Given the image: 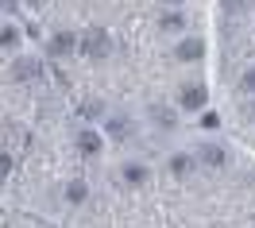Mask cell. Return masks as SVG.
<instances>
[{"mask_svg":"<svg viewBox=\"0 0 255 228\" xmlns=\"http://www.w3.org/2000/svg\"><path fill=\"white\" fill-rule=\"evenodd\" d=\"M78 54H85V58H105V54H112V35L105 31V27H85V31L78 35Z\"/></svg>","mask_w":255,"mask_h":228,"instance_id":"obj_1","label":"cell"},{"mask_svg":"<svg viewBox=\"0 0 255 228\" xmlns=\"http://www.w3.org/2000/svg\"><path fill=\"white\" fill-rule=\"evenodd\" d=\"M131 131H135L131 116H124V113H109V120H105V135H109L112 143H128V139H131Z\"/></svg>","mask_w":255,"mask_h":228,"instance_id":"obj_2","label":"cell"},{"mask_svg":"<svg viewBox=\"0 0 255 228\" xmlns=\"http://www.w3.org/2000/svg\"><path fill=\"white\" fill-rule=\"evenodd\" d=\"M178 109L201 113V109H205V85H201V82H186V85H182V93H178Z\"/></svg>","mask_w":255,"mask_h":228,"instance_id":"obj_3","label":"cell"},{"mask_svg":"<svg viewBox=\"0 0 255 228\" xmlns=\"http://www.w3.org/2000/svg\"><path fill=\"white\" fill-rule=\"evenodd\" d=\"M39 74H43V66L35 62V58H27V54H16V58H12V82L27 85V82H35Z\"/></svg>","mask_w":255,"mask_h":228,"instance_id":"obj_4","label":"cell"},{"mask_svg":"<svg viewBox=\"0 0 255 228\" xmlns=\"http://www.w3.org/2000/svg\"><path fill=\"white\" fill-rule=\"evenodd\" d=\"M193 155H197V163L209 166V170H221V166L228 163V151H224L221 143H201L197 151H193Z\"/></svg>","mask_w":255,"mask_h":228,"instance_id":"obj_5","label":"cell"},{"mask_svg":"<svg viewBox=\"0 0 255 228\" xmlns=\"http://www.w3.org/2000/svg\"><path fill=\"white\" fill-rule=\"evenodd\" d=\"M193 166H201V163H197V155H190V151H174V155L166 159V170H170L174 178H190Z\"/></svg>","mask_w":255,"mask_h":228,"instance_id":"obj_6","label":"cell"},{"mask_svg":"<svg viewBox=\"0 0 255 228\" xmlns=\"http://www.w3.org/2000/svg\"><path fill=\"white\" fill-rule=\"evenodd\" d=\"M47 50H50V58H66V54L78 50V35L74 31H54L50 43H47Z\"/></svg>","mask_w":255,"mask_h":228,"instance_id":"obj_7","label":"cell"},{"mask_svg":"<svg viewBox=\"0 0 255 228\" xmlns=\"http://www.w3.org/2000/svg\"><path fill=\"white\" fill-rule=\"evenodd\" d=\"M147 178H151V170H147L143 163H124V166H120V182H124L128 190H135V186H143Z\"/></svg>","mask_w":255,"mask_h":228,"instance_id":"obj_8","label":"cell"},{"mask_svg":"<svg viewBox=\"0 0 255 228\" xmlns=\"http://www.w3.org/2000/svg\"><path fill=\"white\" fill-rule=\"evenodd\" d=\"M201 54H205V39H182V43L174 47L178 62H197Z\"/></svg>","mask_w":255,"mask_h":228,"instance_id":"obj_9","label":"cell"},{"mask_svg":"<svg viewBox=\"0 0 255 228\" xmlns=\"http://www.w3.org/2000/svg\"><path fill=\"white\" fill-rule=\"evenodd\" d=\"M62 194H66V205H85V201H89V182L85 178H70Z\"/></svg>","mask_w":255,"mask_h":228,"instance_id":"obj_10","label":"cell"},{"mask_svg":"<svg viewBox=\"0 0 255 228\" xmlns=\"http://www.w3.org/2000/svg\"><path fill=\"white\" fill-rule=\"evenodd\" d=\"M147 113H151V120H155V128H162V131L178 128V116H174V109H170V105H151Z\"/></svg>","mask_w":255,"mask_h":228,"instance_id":"obj_11","label":"cell"},{"mask_svg":"<svg viewBox=\"0 0 255 228\" xmlns=\"http://www.w3.org/2000/svg\"><path fill=\"white\" fill-rule=\"evenodd\" d=\"M78 151H81V155H89V159L101 155V135H97L93 128H81L78 131Z\"/></svg>","mask_w":255,"mask_h":228,"instance_id":"obj_12","label":"cell"},{"mask_svg":"<svg viewBox=\"0 0 255 228\" xmlns=\"http://www.w3.org/2000/svg\"><path fill=\"white\" fill-rule=\"evenodd\" d=\"M159 27L166 35H178V31H186V16H182V12H162V16H159Z\"/></svg>","mask_w":255,"mask_h":228,"instance_id":"obj_13","label":"cell"},{"mask_svg":"<svg viewBox=\"0 0 255 228\" xmlns=\"http://www.w3.org/2000/svg\"><path fill=\"white\" fill-rule=\"evenodd\" d=\"M78 113L85 116V120H97V116L105 113V105H101L97 97H89V101H81V105H78Z\"/></svg>","mask_w":255,"mask_h":228,"instance_id":"obj_14","label":"cell"},{"mask_svg":"<svg viewBox=\"0 0 255 228\" xmlns=\"http://www.w3.org/2000/svg\"><path fill=\"white\" fill-rule=\"evenodd\" d=\"M4 50L16 58V50H19V35H16V27L12 23H4Z\"/></svg>","mask_w":255,"mask_h":228,"instance_id":"obj_15","label":"cell"},{"mask_svg":"<svg viewBox=\"0 0 255 228\" xmlns=\"http://www.w3.org/2000/svg\"><path fill=\"white\" fill-rule=\"evenodd\" d=\"M240 89L255 97V66H252V70H244V78H240Z\"/></svg>","mask_w":255,"mask_h":228,"instance_id":"obj_16","label":"cell"},{"mask_svg":"<svg viewBox=\"0 0 255 228\" xmlns=\"http://www.w3.org/2000/svg\"><path fill=\"white\" fill-rule=\"evenodd\" d=\"M197 124H201V128H217V116H213V113H205L201 120H197Z\"/></svg>","mask_w":255,"mask_h":228,"instance_id":"obj_17","label":"cell"},{"mask_svg":"<svg viewBox=\"0 0 255 228\" xmlns=\"http://www.w3.org/2000/svg\"><path fill=\"white\" fill-rule=\"evenodd\" d=\"M27 4H31V8H43V4H47V0H27Z\"/></svg>","mask_w":255,"mask_h":228,"instance_id":"obj_18","label":"cell"},{"mask_svg":"<svg viewBox=\"0 0 255 228\" xmlns=\"http://www.w3.org/2000/svg\"><path fill=\"white\" fill-rule=\"evenodd\" d=\"M162 4H182V0H162Z\"/></svg>","mask_w":255,"mask_h":228,"instance_id":"obj_19","label":"cell"}]
</instances>
